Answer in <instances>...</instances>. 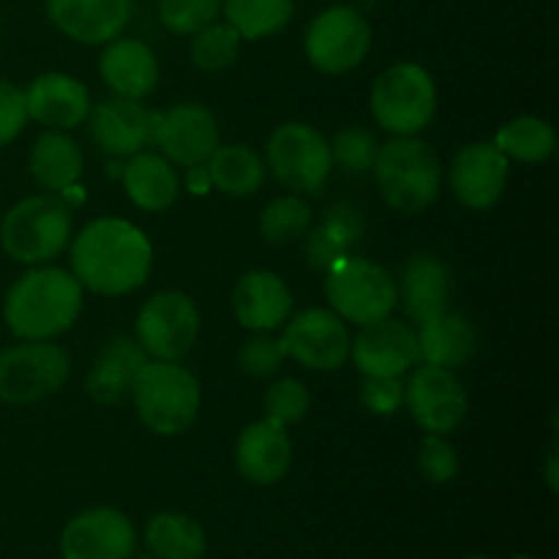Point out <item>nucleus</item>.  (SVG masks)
<instances>
[{
	"label": "nucleus",
	"instance_id": "1",
	"mask_svg": "<svg viewBox=\"0 0 559 559\" xmlns=\"http://www.w3.org/2000/svg\"><path fill=\"white\" fill-rule=\"evenodd\" d=\"M69 262L82 289L118 298L147 282L153 246L147 235L126 218H96L71 240Z\"/></svg>",
	"mask_w": 559,
	"mask_h": 559
},
{
	"label": "nucleus",
	"instance_id": "2",
	"mask_svg": "<svg viewBox=\"0 0 559 559\" xmlns=\"http://www.w3.org/2000/svg\"><path fill=\"white\" fill-rule=\"evenodd\" d=\"M82 311V284L74 273L33 265L9 287L3 300L5 328L20 342H52L63 336Z\"/></svg>",
	"mask_w": 559,
	"mask_h": 559
},
{
	"label": "nucleus",
	"instance_id": "3",
	"mask_svg": "<svg viewBox=\"0 0 559 559\" xmlns=\"http://www.w3.org/2000/svg\"><path fill=\"white\" fill-rule=\"evenodd\" d=\"M136 415L158 437L189 431L200 415V380L180 360H147L136 371L129 391Z\"/></svg>",
	"mask_w": 559,
	"mask_h": 559
},
{
	"label": "nucleus",
	"instance_id": "4",
	"mask_svg": "<svg viewBox=\"0 0 559 559\" xmlns=\"http://www.w3.org/2000/svg\"><path fill=\"white\" fill-rule=\"evenodd\" d=\"M371 175L382 200L407 216L435 205L442 189L440 158L429 142L418 136H393L391 142L380 145Z\"/></svg>",
	"mask_w": 559,
	"mask_h": 559
},
{
	"label": "nucleus",
	"instance_id": "5",
	"mask_svg": "<svg viewBox=\"0 0 559 559\" xmlns=\"http://www.w3.org/2000/svg\"><path fill=\"white\" fill-rule=\"evenodd\" d=\"M74 235L71 205L58 194L25 197L0 222V246L22 265H47Z\"/></svg>",
	"mask_w": 559,
	"mask_h": 559
},
{
	"label": "nucleus",
	"instance_id": "6",
	"mask_svg": "<svg viewBox=\"0 0 559 559\" xmlns=\"http://www.w3.org/2000/svg\"><path fill=\"white\" fill-rule=\"evenodd\" d=\"M437 112V85L418 63H393L371 87V115L393 136H418Z\"/></svg>",
	"mask_w": 559,
	"mask_h": 559
},
{
	"label": "nucleus",
	"instance_id": "7",
	"mask_svg": "<svg viewBox=\"0 0 559 559\" xmlns=\"http://www.w3.org/2000/svg\"><path fill=\"white\" fill-rule=\"evenodd\" d=\"M325 295L344 322L360 328L385 320L399 306L396 278L366 257H344L325 271Z\"/></svg>",
	"mask_w": 559,
	"mask_h": 559
},
{
	"label": "nucleus",
	"instance_id": "8",
	"mask_svg": "<svg viewBox=\"0 0 559 559\" xmlns=\"http://www.w3.org/2000/svg\"><path fill=\"white\" fill-rule=\"evenodd\" d=\"M273 178L293 194H320L333 173L331 142L309 123H282L265 147Z\"/></svg>",
	"mask_w": 559,
	"mask_h": 559
},
{
	"label": "nucleus",
	"instance_id": "9",
	"mask_svg": "<svg viewBox=\"0 0 559 559\" xmlns=\"http://www.w3.org/2000/svg\"><path fill=\"white\" fill-rule=\"evenodd\" d=\"M71 358L60 344L22 342L0 353V399L9 404H36L69 382Z\"/></svg>",
	"mask_w": 559,
	"mask_h": 559
},
{
	"label": "nucleus",
	"instance_id": "10",
	"mask_svg": "<svg viewBox=\"0 0 559 559\" xmlns=\"http://www.w3.org/2000/svg\"><path fill=\"white\" fill-rule=\"evenodd\" d=\"M306 58L322 74L358 69L371 49V27L353 5H331L306 27Z\"/></svg>",
	"mask_w": 559,
	"mask_h": 559
},
{
	"label": "nucleus",
	"instance_id": "11",
	"mask_svg": "<svg viewBox=\"0 0 559 559\" xmlns=\"http://www.w3.org/2000/svg\"><path fill=\"white\" fill-rule=\"evenodd\" d=\"M136 344L153 360H180L200 336V309L178 289H164L145 300L134 322Z\"/></svg>",
	"mask_w": 559,
	"mask_h": 559
},
{
	"label": "nucleus",
	"instance_id": "12",
	"mask_svg": "<svg viewBox=\"0 0 559 559\" xmlns=\"http://www.w3.org/2000/svg\"><path fill=\"white\" fill-rule=\"evenodd\" d=\"M151 142L175 167H202L222 145L218 123L202 104L183 102L164 112H151Z\"/></svg>",
	"mask_w": 559,
	"mask_h": 559
},
{
	"label": "nucleus",
	"instance_id": "13",
	"mask_svg": "<svg viewBox=\"0 0 559 559\" xmlns=\"http://www.w3.org/2000/svg\"><path fill=\"white\" fill-rule=\"evenodd\" d=\"M404 404L426 435H451L467 418L469 396L453 369L424 364L404 382Z\"/></svg>",
	"mask_w": 559,
	"mask_h": 559
},
{
	"label": "nucleus",
	"instance_id": "14",
	"mask_svg": "<svg viewBox=\"0 0 559 559\" xmlns=\"http://www.w3.org/2000/svg\"><path fill=\"white\" fill-rule=\"evenodd\" d=\"M284 333L278 338L284 355L298 360L304 369L311 371H336L349 358V331L342 317L333 309L298 311L284 322Z\"/></svg>",
	"mask_w": 559,
	"mask_h": 559
},
{
	"label": "nucleus",
	"instance_id": "15",
	"mask_svg": "<svg viewBox=\"0 0 559 559\" xmlns=\"http://www.w3.org/2000/svg\"><path fill=\"white\" fill-rule=\"evenodd\" d=\"M134 546V524L118 508H87L60 533L63 559H129Z\"/></svg>",
	"mask_w": 559,
	"mask_h": 559
},
{
	"label": "nucleus",
	"instance_id": "16",
	"mask_svg": "<svg viewBox=\"0 0 559 559\" xmlns=\"http://www.w3.org/2000/svg\"><path fill=\"white\" fill-rule=\"evenodd\" d=\"M349 358L364 377H404L420 364L415 328L393 317L364 325L349 342Z\"/></svg>",
	"mask_w": 559,
	"mask_h": 559
},
{
	"label": "nucleus",
	"instance_id": "17",
	"mask_svg": "<svg viewBox=\"0 0 559 559\" xmlns=\"http://www.w3.org/2000/svg\"><path fill=\"white\" fill-rule=\"evenodd\" d=\"M511 175V158L495 142L464 145L451 162V189L469 211H489L502 200Z\"/></svg>",
	"mask_w": 559,
	"mask_h": 559
},
{
	"label": "nucleus",
	"instance_id": "18",
	"mask_svg": "<svg viewBox=\"0 0 559 559\" xmlns=\"http://www.w3.org/2000/svg\"><path fill=\"white\" fill-rule=\"evenodd\" d=\"M87 131L102 153L131 158L151 142V112L134 98L109 96L91 107Z\"/></svg>",
	"mask_w": 559,
	"mask_h": 559
},
{
	"label": "nucleus",
	"instance_id": "19",
	"mask_svg": "<svg viewBox=\"0 0 559 559\" xmlns=\"http://www.w3.org/2000/svg\"><path fill=\"white\" fill-rule=\"evenodd\" d=\"M47 16L71 41L102 47L129 25L131 0H47Z\"/></svg>",
	"mask_w": 559,
	"mask_h": 559
},
{
	"label": "nucleus",
	"instance_id": "20",
	"mask_svg": "<svg viewBox=\"0 0 559 559\" xmlns=\"http://www.w3.org/2000/svg\"><path fill=\"white\" fill-rule=\"evenodd\" d=\"M235 467L254 486H273L287 478L293 467V440L287 429L267 418L246 426L235 445Z\"/></svg>",
	"mask_w": 559,
	"mask_h": 559
},
{
	"label": "nucleus",
	"instance_id": "21",
	"mask_svg": "<svg viewBox=\"0 0 559 559\" xmlns=\"http://www.w3.org/2000/svg\"><path fill=\"white\" fill-rule=\"evenodd\" d=\"M27 118L55 131H71L91 115V93L80 80L60 71L36 76L25 91Z\"/></svg>",
	"mask_w": 559,
	"mask_h": 559
},
{
	"label": "nucleus",
	"instance_id": "22",
	"mask_svg": "<svg viewBox=\"0 0 559 559\" xmlns=\"http://www.w3.org/2000/svg\"><path fill=\"white\" fill-rule=\"evenodd\" d=\"M235 320L254 333H271L293 317V293L273 271H249L233 289Z\"/></svg>",
	"mask_w": 559,
	"mask_h": 559
},
{
	"label": "nucleus",
	"instance_id": "23",
	"mask_svg": "<svg viewBox=\"0 0 559 559\" xmlns=\"http://www.w3.org/2000/svg\"><path fill=\"white\" fill-rule=\"evenodd\" d=\"M98 71L115 96L142 102L158 85V58L140 38H112L98 58Z\"/></svg>",
	"mask_w": 559,
	"mask_h": 559
},
{
	"label": "nucleus",
	"instance_id": "24",
	"mask_svg": "<svg viewBox=\"0 0 559 559\" xmlns=\"http://www.w3.org/2000/svg\"><path fill=\"white\" fill-rule=\"evenodd\" d=\"M399 300L415 325L445 314L451 298V273L435 254H413L402 267L396 284Z\"/></svg>",
	"mask_w": 559,
	"mask_h": 559
},
{
	"label": "nucleus",
	"instance_id": "25",
	"mask_svg": "<svg viewBox=\"0 0 559 559\" xmlns=\"http://www.w3.org/2000/svg\"><path fill=\"white\" fill-rule=\"evenodd\" d=\"M147 364L145 349L136 338L118 336L102 347L85 377V393L96 404H118L129 396L136 371Z\"/></svg>",
	"mask_w": 559,
	"mask_h": 559
},
{
	"label": "nucleus",
	"instance_id": "26",
	"mask_svg": "<svg viewBox=\"0 0 559 559\" xmlns=\"http://www.w3.org/2000/svg\"><path fill=\"white\" fill-rule=\"evenodd\" d=\"M415 336H418L420 364L440 366V369H459L473 358L478 347L473 322L451 309L435 320L415 325Z\"/></svg>",
	"mask_w": 559,
	"mask_h": 559
},
{
	"label": "nucleus",
	"instance_id": "27",
	"mask_svg": "<svg viewBox=\"0 0 559 559\" xmlns=\"http://www.w3.org/2000/svg\"><path fill=\"white\" fill-rule=\"evenodd\" d=\"M364 235V216L353 202H338L322 216L314 229L306 233V262L314 271H331L338 260L349 257Z\"/></svg>",
	"mask_w": 559,
	"mask_h": 559
},
{
	"label": "nucleus",
	"instance_id": "28",
	"mask_svg": "<svg viewBox=\"0 0 559 559\" xmlns=\"http://www.w3.org/2000/svg\"><path fill=\"white\" fill-rule=\"evenodd\" d=\"M123 189L140 211L162 213L178 200L180 178L162 153H134L123 167Z\"/></svg>",
	"mask_w": 559,
	"mask_h": 559
},
{
	"label": "nucleus",
	"instance_id": "29",
	"mask_svg": "<svg viewBox=\"0 0 559 559\" xmlns=\"http://www.w3.org/2000/svg\"><path fill=\"white\" fill-rule=\"evenodd\" d=\"M82 167H85V156H82L80 145L71 140L63 131L47 129L27 153V169H31L33 180L41 189L60 191L74 189L76 180L82 178Z\"/></svg>",
	"mask_w": 559,
	"mask_h": 559
},
{
	"label": "nucleus",
	"instance_id": "30",
	"mask_svg": "<svg viewBox=\"0 0 559 559\" xmlns=\"http://www.w3.org/2000/svg\"><path fill=\"white\" fill-rule=\"evenodd\" d=\"M211 186L227 197H251L265 183V162L249 145H218L205 162Z\"/></svg>",
	"mask_w": 559,
	"mask_h": 559
},
{
	"label": "nucleus",
	"instance_id": "31",
	"mask_svg": "<svg viewBox=\"0 0 559 559\" xmlns=\"http://www.w3.org/2000/svg\"><path fill=\"white\" fill-rule=\"evenodd\" d=\"M145 546L156 559H202L207 551V535L197 519L164 511L147 522Z\"/></svg>",
	"mask_w": 559,
	"mask_h": 559
},
{
	"label": "nucleus",
	"instance_id": "32",
	"mask_svg": "<svg viewBox=\"0 0 559 559\" xmlns=\"http://www.w3.org/2000/svg\"><path fill=\"white\" fill-rule=\"evenodd\" d=\"M222 11L240 38L260 41L276 36L293 22L295 0H224Z\"/></svg>",
	"mask_w": 559,
	"mask_h": 559
},
{
	"label": "nucleus",
	"instance_id": "33",
	"mask_svg": "<svg viewBox=\"0 0 559 559\" xmlns=\"http://www.w3.org/2000/svg\"><path fill=\"white\" fill-rule=\"evenodd\" d=\"M495 145L506 153L508 158H516L524 164H538L555 153L557 131L549 120L535 118V115H522L502 126L495 136Z\"/></svg>",
	"mask_w": 559,
	"mask_h": 559
},
{
	"label": "nucleus",
	"instance_id": "34",
	"mask_svg": "<svg viewBox=\"0 0 559 559\" xmlns=\"http://www.w3.org/2000/svg\"><path fill=\"white\" fill-rule=\"evenodd\" d=\"M314 222V211L300 194L276 197L260 213V235L271 246H287L306 238Z\"/></svg>",
	"mask_w": 559,
	"mask_h": 559
},
{
	"label": "nucleus",
	"instance_id": "35",
	"mask_svg": "<svg viewBox=\"0 0 559 559\" xmlns=\"http://www.w3.org/2000/svg\"><path fill=\"white\" fill-rule=\"evenodd\" d=\"M243 38L235 33L233 25L227 22H211L207 27H202L200 33L191 36V63L200 71H224L238 60V49Z\"/></svg>",
	"mask_w": 559,
	"mask_h": 559
},
{
	"label": "nucleus",
	"instance_id": "36",
	"mask_svg": "<svg viewBox=\"0 0 559 559\" xmlns=\"http://www.w3.org/2000/svg\"><path fill=\"white\" fill-rule=\"evenodd\" d=\"M224 0H158V20L175 36H194L216 22Z\"/></svg>",
	"mask_w": 559,
	"mask_h": 559
},
{
	"label": "nucleus",
	"instance_id": "37",
	"mask_svg": "<svg viewBox=\"0 0 559 559\" xmlns=\"http://www.w3.org/2000/svg\"><path fill=\"white\" fill-rule=\"evenodd\" d=\"M311 407V393L309 388L300 380H293V377H284V380H276L271 388H267L265 399H262V409H265V418L273 420L278 426H293L298 420H304L309 415Z\"/></svg>",
	"mask_w": 559,
	"mask_h": 559
},
{
	"label": "nucleus",
	"instance_id": "38",
	"mask_svg": "<svg viewBox=\"0 0 559 559\" xmlns=\"http://www.w3.org/2000/svg\"><path fill=\"white\" fill-rule=\"evenodd\" d=\"M377 151H380V142L374 140L371 131L360 129V126H347L331 142L333 164H338L349 175L371 173Z\"/></svg>",
	"mask_w": 559,
	"mask_h": 559
},
{
	"label": "nucleus",
	"instance_id": "39",
	"mask_svg": "<svg viewBox=\"0 0 559 559\" xmlns=\"http://www.w3.org/2000/svg\"><path fill=\"white\" fill-rule=\"evenodd\" d=\"M287 360L278 338H273L271 333H254L249 342H243L238 353V366L246 377H254V380H265L273 377L282 364Z\"/></svg>",
	"mask_w": 559,
	"mask_h": 559
},
{
	"label": "nucleus",
	"instance_id": "40",
	"mask_svg": "<svg viewBox=\"0 0 559 559\" xmlns=\"http://www.w3.org/2000/svg\"><path fill=\"white\" fill-rule=\"evenodd\" d=\"M418 469L429 484H451L459 475V453L445 435H426L418 451Z\"/></svg>",
	"mask_w": 559,
	"mask_h": 559
},
{
	"label": "nucleus",
	"instance_id": "41",
	"mask_svg": "<svg viewBox=\"0 0 559 559\" xmlns=\"http://www.w3.org/2000/svg\"><path fill=\"white\" fill-rule=\"evenodd\" d=\"M360 402L374 415H396L404 407L402 377H364Z\"/></svg>",
	"mask_w": 559,
	"mask_h": 559
},
{
	"label": "nucleus",
	"instance_id": "42",
	"mask_svg": "<svg viewBox=\"0 0 559 559\" xmlns=\"http://www.w3.org/2000/svg\"><path fill=\"white\" fill-rule=\"evenodd\" d=\"M27 123L25 91L0 76V147L14 142Z\"/></svg>",
	"mask_w": 559,
	"mask_h": 559
},
{
	"label": "nucleus",
	"instance_id": "43",
	"mask_svg": "<svg viewBox=\"0 0 559 559\" xmlns=\"http://www.w3.org/2000/svg\"><path fill=\"white\" fill-rule=\"evenodd\" d=\"M546 480H549V489L557 491L559 480H557V448L549 451V462H546Z\"/></svg>",
	"mask_w": 559,
	"mask_h": 559
},
{
	"label": "nucleus",
	"instance_id": "44",
	"mask_svg": "<svg viewBox=\"0 0 559 559\" xmlns=\"http://www.w3.org/2000/svg\"><path fill=\"white\" fill-rule=\"evenodd\" d=\"M464 559H489V557H480V555H475V557H464Z\"/></svg>",
	"mask_w": 559,
	"mask_h": 559
},
{
	"label": "nucleus",
	"instance_id": "45",
	"mask_svg": "<svg viewBox=\"0 0 559 559\" xmlns=\"http://www.w3.org/2000/svg\"><path fill=\"white\" fill-rule=\"evenodd\" d=\"M513 559H533V557H524V555H522V557H513Z\"/></svg>",
	"mask_w": 559,
	"mask_h": 559
}]
</instances>
